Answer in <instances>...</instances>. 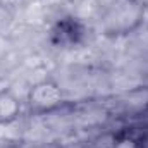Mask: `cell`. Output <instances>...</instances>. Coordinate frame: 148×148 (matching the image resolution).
I'll return each instance as SVG.
<instances>
[{
  "instance_id": "1",
  "label": "cell",
  "mask_w": 148,
  "mask_h": 148,
  "mask_svg": "<svg viewBox=\"0 0 148 148\" xmlns=\"http://www.w3.org/2000/svg\"><path fill=\"white\" fill-rule=\"evenodd\" d=\"M19 114V103L17 100L7 93V91H2L0 93V122L2 124H7L10 121H14Z\"/></svg>"
}]
</instances>
